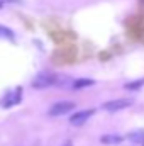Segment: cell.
Here are the masks:
<instances>
[{
  "label": "cell",
  "mask_w": 144,
  "mask_h": 146,
  "mask_svg": "<svg viewBox=\"0 0 144 146\" xmlns=\"http://www.w3.org/2000/svg\"><path fill=\"white\" fill-rule=\"evenodd\" d=\"M54 83H58L56 75H53V73H41V75H37L34 78L32 87L34 88H48V87H51Z\"/></svg>",
  "instance_id": "6da1fadb"
},
{
  "label": "cell",
  "mask_w": 144,
  "mask_h": 146,
  "mask_svg": "<svg viewBox=\"0 0 144 146\" xmlns=\"http://www.w3.org/2000/svg\"><path fill=\"white\" fill-rule=\"evenodd\" d=\"M132 104L131 99H115V100H108L102 106V109L107 110V112H115V110H122L126 107H129Z\"/></svg>",
  "instance_id": "7a4b0ae2"
},
{
  "label": "cell",
  "mask_w": 144,
  "mask_h": 146,
  "mask_svg": "<svg viewBox=\"0 0 144 146\" xmlns=\"http://www.w3.org/2000/svg\"><path fill=\"white\" fill-rule=\"evenodd\" d=\"M75 109V104L70 102V100H63V102H56L51 109H49V115H53V117H56V115H63V114H66V112H70V110Z\"/></svg>",
  "instance_id": "3957f363"
},
{
  "label": "cell",
  "mask_w": 144,
  "mask_h": 146,
  "mask_svg": "<svg viewBox=\"0 0 144 146\" xmlns=\"http://www.w3.org/2000/svg\"><path fill=\"white\" fill-rule=\"evenodd\" d=\"M93 109H88V110H78V112H75L71 117H70V124L71 126H83L92 115H93Z\"/></svg>",
  "instance_id": "277c9868"
},
{
  "label": "cell",
  "mask_w": 144,
  "mask_h": 146,
  "mask_svg": "<svg viewBox=\"0 0 144 146\" xmlns=\"http://www.w3.org/2000/svg\"><path fill=\"white\" fill-rule=\"evenodd\" d=\"M20 99H22V88L19 87V88H15V92L9 94V97H5L3 107H12V106H15L17 102H20Z\"/></svg>",
  "instance_id": "5b68a950"
},
{
  "label": "cell",
  "mask_w": 144,
  "mask_h": 146,
  "mask_svg": "<svg viewBox=\"0 0 144 146\" xmlns=\"http://www.w3.org/2000/svg\"><path fill=\"white\" fill-rule=\"evenodd\" d=\"M129 139L136 145H143L144 146V129H137V131H132L129 134Z\"/></svg>",
  "instance_id": "8992f818"
},
{
  "label": "cell",
  "mask_w": 144,
  "mask_h": 146,
  "mask_svg": "<svg viewBox=\"0 0 144 146\" xmlns=\"http://www.w3.org/2000/svg\"><path fill=\"white\" fill-rule=\"evenodd\" d=\"M100 141H102V143H105V145H115V143H120V141H122V136L108 134V136H104V138H100Z\"/></svg>",
  "instance_id": "52a82bcc"
},
{
  "label": "cell",
  "mask_w": 144,
  "mask_h": 146,
  "mask_svg": "<svg viewBox=\"0 0 144 146\" xmlns=\"http://www.w3.org/2000/svg\"><path fill=\"white\" fill-rule=\"evenodd\" d=\"M88 85H93V80L80 78V80H75L73 82V88H83V87H88Z\"/></svg>",
  "instance_id": "ba28073f"
},
{
  "label": "cell",
  "mask_w": 144,
  "mask_h": 146,
  "mask_svg": "<svg viewBox=\"0 0 144 146\" xmlns=\"http://www.w3.org/2000/svg\"><path fill=\"white\" fill-rule=\"evenodd\" d=\"M143 83H144V80H139V82H136V83H131V85L127 83L126 87H127V88H136V87H139V85H143Z\"/></svg>",
  "instance_id": "9c48e42d"
},
{
  "label": "cell",
  "mask_w": 144,
  "mask_h": 146,
  "mask_svg": "<svg viewBox=\"0 0 144 146\" xmlns=\"http://www.w3.org/2000/svg\"><path fill=\"white\" fill-rule=\"evenodd\" d=\"M141 2H143V3H144V0H141Z\"/></svg>",
  "instance_id": "30bf717a"
}]
</instances>
